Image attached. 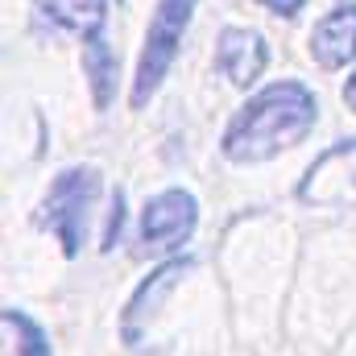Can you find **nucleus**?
Here are the masks:
<instances>
[{
    "mask_svg": "<svg viewBox=\"0 0 356 356\" xmlns=\"http://www.w3.org/2000/svg\"><path fill=\"white\" fill-rule=\"evenodd\" d=\"M315 120H319L315 91L298 79H282V83H269L257 95H249V104L228 120L220 149L236 166L269 162L282 149L298 145L315 129Z\"/></svg>",
    "mask_w": 356,
    "mask_h": 356,
    "instance_id": "f257e3e1",
    "label": "nucleus"
},
{
    "mask_svg": "<svg viewBox=\"0 0 356 356\" xmlns=\"http://www.w3.org/2000/svg\"><path fill=\"white\" fill-rule=\"evenodd\" d=\"M199 0H158L154 17H149V29H145V46H141V58H137V75H133V95L129 104L133 108H145L149 95L162 88V79L170 75L178 58V46L186 38V25H191V13H195Z\"/></svg>",
    "mask_w": 356,
    "mask_h": 356,
    "instance_id": "f03ea898",
    "label": "nucleus"
},
{
    "mask_svg": "<svg viewBox=\"0 0 356 356\" xmlns=\"http://www.w3.org/2000/svg\"><path fill=\"white\" fill-rule=\"evenodd\" d=\"M95 195H99V170L95 166H67L63 175L50 182V191H46L42 220L58 236V245H63L67 257H79V249H83Z\"/></svg>",
    "mask_w": 356,
    "mask_h": 356,
    "instance_id": "7ed1b4c3",
    "label": "nucleus"
},
{
    "mask_svg": "<svg viewBox=\"0 0 356 356\" xmlns=\"http://www.w3.org/2000/svg\"><path fill=\"white\" fill-rule=\"evenodd\" d=\"M199 224V203L191 191H162L145 203L141 211V245L149 249H175V245H186L191 232Z\"/></svg>",
    "mask_w": 356,
    "mask_h": 356,
    "instance_id": "20e7f679",
    "label": "nucleus"
},
{
    "mask_svg": "<svg viewBox=\"0 0 356 356\" xmlns=\"http://www.w3.org/2000/svg\"><path fill=\"white\" fill-rule=\"evenodd\" d=\"M269 63V50H266V38L257 29H224L220 42H216V67L236 83V88H249L261 79Z\"/></svg>",
    "mask_w": 356,
    "mask_h": 356,
    "instance_id": "39448f33",
    "label": "nucleus"
},
{
    "mask_svg": "<svg viewBox=\"0 0 356 356\" xmlns=\"http://www.w3.org/2000/svg\"><path fill=\"white\" fill-rule=\"evenodd\" d=\"M311 58L323 71H340L356 58V4L332 8L315 29H311Z\"/></svg>",
    "mask_w": 356,
    "mask_h": 356,
    "instance_id": "423d86ee",
    "label": "nucleus"
},
{
    "mask_svg": "<svg viewBox=\"0 0 356 356\" xmlns=\"http://www.w3.org/2000/svg\"><path fill=\"white\" fill-rule=\"evenodd\" d=\"M191 269V257H175V261H166V266H158L141 286H137V294L129 298V307H124V323H120V336H124V344H141V323L162 307V298L175 290V282Z\"/></svg>",
    "mask_w": 356,
    "mask_h": 356,
    "instance_id": "0eeeda50",
    "label": "nucleus"
},
{
    "mask_svg": "<svg viewBox=\"0 0 356 356\" xmlns=\"http://www.w3.org/2000/svg\"><path fill=\"white\" fill-rule=\"evenodd\" d=\"M33 13L79 38H99L108 21V0H33Z\"/></svg>",
    "mask_w": 356,
    "mask_h": 356,
    "instance_id": "6e6552de",
    "label": "nucleus"
},
{
    "mask_svg": "<svg viewBox=\"0 0 356 356\" xmlns=\"http://www.w3.org/2000/svg\"><path fill=\"white\" fill-rule=\"evenodd\" d=\"M116 71H120L116 50L104 38H88V46H83V75H88L91 99H95L99 112L112 108V99H116Z\"/></svg>",
    "mask_w": 356,
    "mask_h": 356,
    "instance_id": "1a4fd4ad",
    "label": "nucleus"
},
{
    "mask_svg": "<svg viewBox=\"0 0 356 356\" xmlns=\"http://www.w3.org/2000/svg\"><path fill=\"white\" fill-rule=\"evenodd\" d=\"M0 323H4V332H8V340H13V356H54L50 353V336H46L42 323H33L25 311L4 307V311H0Z\"/></svg>",
    "mask_w": 356,
    "mask_h": 356,
    "instance_id": "9d476101",
    "label": "nucleus"
},
{
    "mask_svg": "<svg viewBox=\"0 0 356 356\" xmlns=\"http://www.w3.org/2000/svg\"><path fill=\"white\" fill-rule=\"evenodd\" d=\"M120 232H124V191L116 186L112 191V199H108V228H104V253H112L116 245H120Z\"/></svg>",
    "mask_w": 356,
    "mask_h": 356,
    "instance_id": "9b49d317",
    "label": "nucleus"
},
{
    "mask_svg": "<svg viewBox=\"0 0 356 356\" xmlns=\"http://www.w3.org/2000/svg\"><path fill=\"white\" fill-rule=\"evenodd\" d=\"M261 4H266L269 13H277V17H294L307 0H261Z\"/></svg>",
    "mask_w": 356,
    "mask_h": 356,
    "instance_id": "f8f14e48",
    "label": "nucleus"
},
{
    "mask_svg": "<svg viewBox=\"0 0 356 356\" xmlns=\"http://www.w3.org/2000/svg\"><path fill=\"white\" fill-rule=\"evenodd\" d=\"M344 104H348V108L356 112V71L348 75V83H344Z\"/></svg>",
    "mask_w": 356,
    "mask_h": 356,
    "instance_id": "ddd939ff",
    "label": "nucleus"
}]
</instances>
